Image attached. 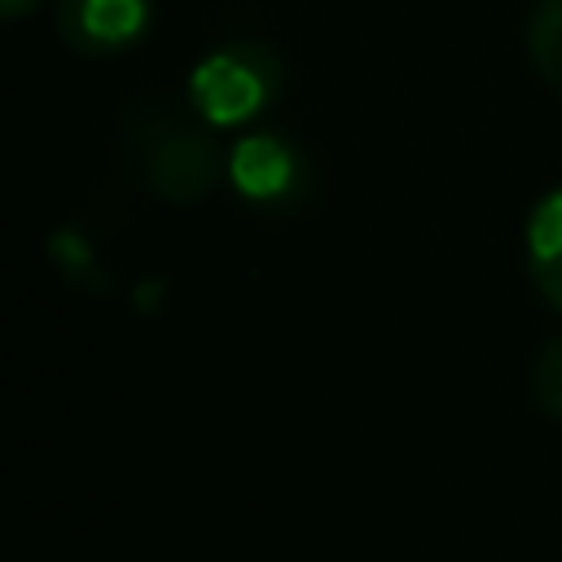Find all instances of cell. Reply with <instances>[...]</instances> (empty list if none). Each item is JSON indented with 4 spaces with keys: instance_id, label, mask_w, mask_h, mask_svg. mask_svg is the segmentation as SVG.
I'll list each match as a JSON object with an SVG mask.
<instances>
[{
    "instance_id": "6da1fadb",
    "label": "cell",
    "mask_w": 562,
    "mask_h": 562,
    "mask_svg": "<svg viewBox=\"0 0 562 562\" xmlns=\"http://www.w3.org/2000/svg\"><path fill=\"white\" fill-rule=\"evenodd\" d=\"M277 88V61L259 44H233L193 70V101L211 123H237Z\"/></svg>"
},
{
    "instance_id": "7a4b0ae2",
    "label": "cell",
    "mask_w": 562,
    "mask_h": 562,
    "mask_svg": "<svg viewBox=\"0 0 562 562\" xmlns=\"http://www.w3.org/2000/svg\"><path fill=\"white\" fill-rule=\"evenodd\" d=\"M145 167H149V184L167 202H198L215 180V145L202 132L171 127L149 149Z\"/></svg>"
},
{
    "instance_id": "3957f363",
    "label": "cell",
    "mask_w": 562,
    "mask_h": 562,
    "mask_svg": "<svg viewBox=\"0 0 562 562\" xmlns=\"http://www.w3.org/2000/svg\"><path fill=\"white\" fill-rule=\"evenodd\" d=\"M145 26V0H66L61 31L88 53L127 44Z\"/></svg>"
},
{
    "instance_id": "277c9868",
    "label": "cell",
    "mask_w": 562,
    "mask_h": 562,
    "mask_svg": "<svg viewBox=\"0 0 562 562\" xmlns=\"http://www.w3.org/2000/svg\"><path fill=\"white\" fill-rule=\"evenodd\" d=\"M527 255H531V277L540 285V294L562 312V189L536 206L531 233H527Z\"/></svg>"
},
{
    "instance_id": "5b68a950",
    "label": "cell",
    "mask_w": 562,
    "mask_h": 562,
    "mask_svg": "<svg viewBox=\"0 0 562 562\" xmlns=\"http://www.w3.org/2000/svg\"><path fill=\"white\" fill-rule=\"evenodd\" d=\"M233 180L250 198H272L290 184V154L272 136H250L233 149Z\"/></svg>"
},
{
    "instance_id": "8992f818",
    "label": "cell",
    "mask_w": 562,
    "mask_h": 562,
    "mask_svg": "<svg viewBox=\"0 0 562 562\" xmlns=\"http://www.w3.org/2000/svg\"><path fill=\"white\" fill-rule=\"evenodd\" d=\"M527 53L536 70L562 88V0H540L531 22H527Z\"/></svg>"
},
{
    "instance_id": "52a82bcc",
    "label": "cell",
    "mask_w": 562,
    "mask_h": 562,
    "mask_svg": "<svg viewBox=\"0 0 562 562\" xmlns=\"http://www.w3.org/2000/svg\"><path fill=\"white\" fill-rule=\"evenodd\" d=\"M531 400L540 404V413L562 422V338L544 342V351L536 356V364H531Z\"/></svg>"
}]
</instances>
